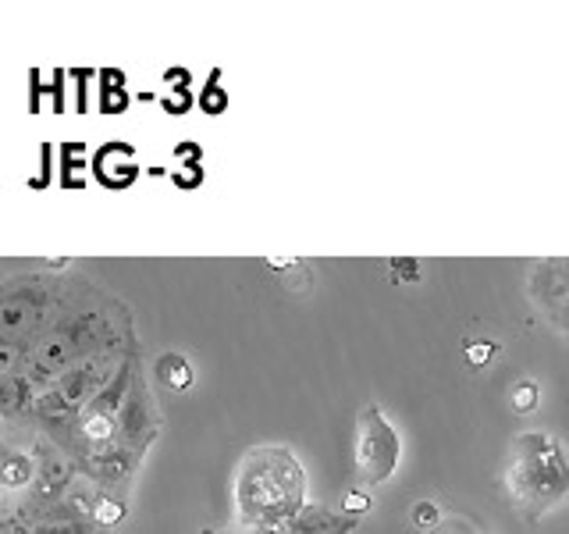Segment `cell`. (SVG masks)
I'll return each instance as SVG.
<instances>
[{"instance_id":"6da1fadb","label":"cell","mask_w":569,"mask_h":534,"mask_svg":"<svg viewBox=\"0 0 569 534\" xmlns=\"http://www.w3.org/2000/svg\"><path fill=\"white\" fill-rule=\"evenodd\" d=\"M68 360H71V338L64 332H50V335H43L40 343L32 346V367L43 370V374L64 370Z\"/></svg>"},{"instance_id":"7a4b0ae2","label":"cell","mask_w":569,"mask_h":534,"mask_svg":"<svg viewBox=\"0 0 569 534\" xmlns=\"http://www.w3.org/2000/svg\"><path fill=\"white\" fill-rule=\"evenodd\" d=\"M36 325V310L29 299H0V338L22 335Z\"/></svg>"},{"instance_id":"3957f363","label":"cell","mask_w":569,"mask_h":534,"mask_svg":"<svg viewBox=\"0 0 569 534\" xmlns=\"http://www.w3.org/2000/svg\"><path fill=\"white\" fill-rule=\"evenodd\" d=\"M160 378H164L171 388H178V392H186L189 385H192V370H189V364L182 360L178 353H168L164 360H160Z\"/></svg>"},{"instance_id":"277c9868","label":"cell","mask_w":569,"mask_h":534,"mask_svg":"<svg viewBox=\"0 0 569 534\" xmlns=\"http://www.w3.org/2000/svg\"><path fill=\"white\" fill-rule=\"evenodd\" d=\"M512 406L520 409V414H527V409L538 406V385H533V382H520V388L512 392Z\"/></svg>"},{"instance_id":"5b68a950","label":"cell","mask_w":569,"mask_h":534,"mask_svg":"<svg viewBox=\"0 0 569 534\" xmlns=\"http://www.w3.org/2000/svg\"><path fill=\"white\" fill-rule=\"evenodd\" d=\"M121 503H114V498H103V503L97 506V521L100 524H118L121 521Z\"/></svg>"},{"instance_id":"8992f818","label":"cell","mask_w":569,"mask_h":534,"mask_svg":"<svg viewBox=\"0 0 569 534\" xmlns=\"http://www.w3.org/2000/svg\"><path fill=\"white\" fill-rule=\"evenodd\" d=\"M491 353H495V346L477 343V346H470V349H467V360H470L473 367H480V364H488V360H491Z\"/></svg>"},{"instance_id":"52a82bcc","label":"cell","mask_w":569,"mask_h":534,"mask_svg":"<svg viewBox=\"0 0 569 534\" xmlns=\"http://www.w3.org/2000/svg\"><path fill=\"white\" fill-rule=\"evenodd\" d=\"M346 510L363 513V510H370V498H367V495H360V492H346Z\"/></svg>"},{"instance_id":"ba28073f","label":"cell","mask_w":569,"mask_h":534,"mask_svg":"<svg viewBox=\"0 0 569 534\" xmlns=\"http://www.w3.org/2000/svg\"><path fill=\"white\" fill-rule=\"evenodd\" d=\"M26 467H29L26 459H11L8 467H4V481H22L26 477Z\"/></svg>"},{"instance_id":"9c48e42d","label":"cell","mask_w":569,"mask_h":534,"mask_svg":"<svg viewBox=\"0 0 569 534\" xmlns=\"http://www.w3.org/2000/svg\"><path fill=\"white\" fill-rule=\"evenodd\" d=\"M435 521H438L435 506H417V524H435Z\"/></svg>"},{"instance_id":"30bf717a","label":"cell","mask_w":569,"mask_h":534,"mask_svg":"<svg viewBox=\"0 0 569 534\" xmlns=\"http://www.w3.org/2000/svg\"><path fill=\"white\" fill-rule=\"evenodd\" d=\"M14 367V349L11 346H0V374Z\"/></svg>"}]
</instances>
